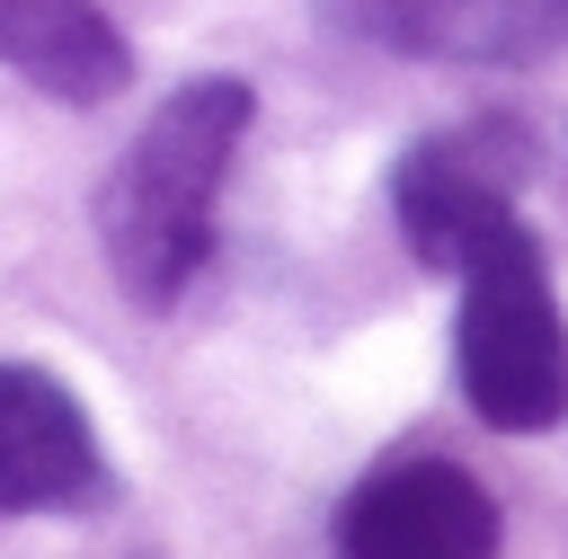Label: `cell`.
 <instances>
[{
	"instance_id": "2",
	"label": "cell",
	"mask_w": 568,
	"mask_h": 559,
	"mask_svg": "<svg viewBox=\"0 0 568 559\" xmlns=\"http://www.w3.org/2000/svg\"><path fill=\"white\" fill-rule=\"evenodd\" d=\"M453 364H462L470 408L506 435H541V426L568 417V319H559L550 266H541V248L515 213L488 222L462 257Z\"/></svg>"
},
{
	"instance_id": "4",
	"label": "cell",
	"mask_w": 568,
	"mask_h": 559,
	"mask_svg": "<svg viewBox=\"0 0 568 559\" xmlns=\"http://www.w3.org/2000/svg\"><path fill=\"white\" fill-rule=\"evenodd\" d=\"M337 559H497V497L453 461H382L337 506Z\"/></svg>"
},
{
	"instance_id": "7",
	"label": "cell",
	"mask_w": 568,
	"mask_h": 559,
	"mask_svg": "<svg viewBox=\"0 0 568 559\" xmlns=\"http://www.w3.org/2000/svg\"><path fill=\"white\" fill-rule=\"evenodd\" d=\"M0 71L62 106H106L133 80V53L98 0H0Z\"/></svg>"
},
{
	"instance_id": "1",
	"label": "cell",
	"mask_w": 568,
	"mask_h": 559,
	"mask_svg": "<svg viewBox=\"0 0 568 559\" xmlns=\"http://www.w3.org/2000/svg\"><path fill=\"white\" fill-rule=\"evenodd\" d=\"M248 106H257L248 80H186L178 98L151 106V124L106 169L98 248H106V275L142 311H169L195 284V266L213 257V204H222V177L240 160Z\"/></svg>"
},
{
	"instance_id": "5",
	"label": "cell",
	"mask_w": 568,
	"mask_h": 559,
	"mask_svg": "<svg viewBox=\"0 0 568 559\" xmlns=\"http://www.w3.org/2000/svg\"><path fill=\"white\" fill-rule=\"evenodd\" d=\"M355 44L462 71H524L568 44V0H328Z\"/></svg>"
},
{
	"instance_id": "3",
	"label": "cell",
	"mask_w": 568,
	"mask_h": 559,
	"mask_svg": "<svg viewBox=\"0 0 568 559\" xmlns=\"http://www.w3.org/2000/svg\"><path fill=\"white\" fill-rule=\"evenodd\" d=\"M532 169H541V151H532V133L515 115H470V124L426 133L390 169V213H399V231H408V248L426 266L462 275L470 240L515 213V195L532 186Z\"/></svg>"
},
{
	"instance_id": "6",
	"label": "cell",
	"mask_w": 568,
	"mask_h": 559,
	"mask_svg": "<svg viewBox=\"0 0 568 559\" xmlns=\"http://www.w3.org/2000/svg\"><path fill=\"white\" fill-rule=\"evenodd\" d=\"M106 497L89 408L44 364H0V515H80Z\"/></svg>"
}]
</instances>
